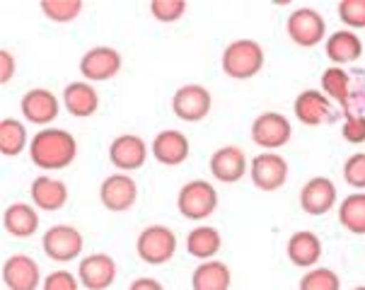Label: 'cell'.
Instances as JSON below:
<instances>
[{"instance_id":"1","label":"cell","mask_w":365,"mask_h":290,"mask_svg":"<svg viewBox=\"0 0 365 290\" xmlns=\"http://www.w3.org/2000/svg\"><path fill=\"white\" fill-rule=\"evenodd\" d=\"M78 157V140L66 128L48 126L39 128L29 140V160L34 167L44 172H58L76 162Z\"/></svg>"},{"instance_id":"34","label":"cell","mask_w":365,"mask_h":290,"mask_svg":"<svg viewBox=\"0 0 365 290\" xmlns=\"http://www.w3.org/2000/svg\"><path fill=\"white\" fill-rule=\"evenodd\" d=\"M344 182L351 189L365 191V152H354L344 162Z\"/></svg>"},{"instance_id":"27","label":"cell","mask_w":365,"mask_h":290,"mask_svg":"<svg viewBox=\"0 0 365 290\" xmlns=\"http://www.w3.org/2000/svg\"><path fill=\"white\" fill-rule=\"evenodd\" d=\"M24 150H29L27 126L20 119L5 116L0 121V152H3V157H17Z\"/></svg>"},{"instance_id":"10","label":"cell","mask_w":365,"mask_h":290,"mask_svg":"<svg viewBox=\"0 0 365 290\" xmlns=\"http://www.w3.org/2000/svg\"><path fill=\"white\" fill-rule=\"evenodd\" d=\"M123 68V56L114 46H92L80 58V76L88 83H107L116 78Z\"/></svg>"},{"instance_id":"18","label":"cell","mask_w":365,"mask_h":290,"mask_svg":"<svg viewBox=\"0 0 365 290\" xmlns=\"http://www.w3.org/2000/svg\"><path fill=\"white\" fill-rule=\"evenodd\" d=\"M150 152L160 165H165V167H179V165H184L189 160L191 145H189V138L182 131H177V128H165V131H160L155 138H153Z\"/></svg>"},{"instance_id":"31","label":"cell","mask_w":365,"mask_h":290,"mask_svg":"<svg viewBox=\"0 0 365 290\" xmlns=\"http://www.w3.org/2000/svg\"><path fill=\"white\" fill-rule=\"evenodd\" d=\"M298 290H341V279L329 266H314L300 279Z\"/></svg>"},{"instance_id":"8","label":"cell","mask_w":365,"mask_h":290,"mask_svg":"<svg viewBox=\"0 0 365 290\" xmlns=\"http://www.w3.org/2000/svg\"><path fill=\"white\" fill-rule=\"evenodd\" d=\"M213 107V95L206 85L189 83L182 85L175 95H172V114L184 123H199L210 114Z\"/></svg>"},{"instance_id":"6","label":"cell","mask_w":365,"mask_h":290,"mask_svg":"<svg viewBox=\"0 0 365 290\" xmlns=\"http://www.w3.org/2000/svg\"><path fill=\"white\" fill-rule=\"evenodd\" d=\"M286 32L298 48H314L327 36V20L314 8H298L288 15Z\"/></svg>"},{"instance_id":"7","label":"cell","mask_w":365,"mask_h":290,"mask_svg":"<svg viewBox=\"0 0 365 290\" xmlns=\"http://www.w3.org/2000/svg\"><path fill=\"white\" fill-rule=\"evenodd\" d=\"M252 140L269 152H278L293 138V123L281 112H264L252 121Z\"/></svg>"},{"instance_id":"9","label":"cell","mask_w":365,"mask_h":290,"mask_svg":"<svg viewBox=\"0 0 365 290\" xmlns=\"http://www.w3.org/2000/svg\"><path fill=\"white\" fill-rule=\"evenodd\" d=\"M288 175H290V167H288V160L281 155V152H259L257 157L250 160V179L252 184L259 189V191H278L286 187L288 182Z\"/></svg>"},{"instance_id":"23","label":"cell","mask_w":365,"mask_h":290,"mask_svg":"<svg viewBox=\"0 0 365 290\" xmlns=\"http://www.w3.org/2000/svg\"><path fill=\"white\" fill-rule=\"evenodd\" d=\"M288 261L298 269H314L322 259V239L317 232L312 230H298L288 237L286 244Z\"/></svg>"},{"instance_id":"3","label":"cell","mask_w":365,"mask_h":290,"mask_svg":"<svg viewBox=\"0 0 365 290\" xmlns=\"http://www.w3.org/2000/svg\"><path fill=\"white\" fill-rule=\"evenodd\" d=\"M177 211L191 223L208 220L218 211V189L206 179H191L177 194Z\"/></svg>"},{"instance_id":"39","label":"cell","mask_w":365,"mask_h":290,"mask_svg":"<svg viewBox=\"0 0 365 290\" xmlns=\"http://www.w3.org/2000/svg\"><path fill=\"white\" fill-rule=\"evenodd\" d=\"M351 290H365V286H356V288H351Z\"/></svg>"},{"instance_id":"36","label":"cell","mask_w":365,"mask_h":290,"mask_svg":"<svg viewBox=\"0 0 365 290\" xmlns=\"http://www.w3.org/2000/svg\"><path fill=\"white\" fill-rule=\"evenodd\" d=\"M341 135L346 143L351 145H363L365 143V116L363 114H349L344 119Z\"/></svg>"},{"instance_id":"15","label":"cell","mask_w":365,"mask_h":290,"mask_svg":"<svg viewBox=\"0 0 365 290\" xmlns=\"http://www.w3.org/2000/svg\"><path fill=\"white\" fill-rule=\"evenodd\" d=\"M210 177L220 184H237L245 175H250V160L240 145H222L213 150L208 160Z\"/></svg>"},{"instance_id":"37","label":"cell","mask_w":365,"mask_h":290,"mask_svg":"<svg viewBox=\"0 0 365 290\" xmlns=\"http://www.w3.org/2000/svg\"><path fill=\"white\" fill-rule=\"evenodd\" d=\"M12 78H15V56H12L8 48H3L0 51V83L8 85Z\"/></svg>"},{"instance_id":"28","label":"cell","mask_w":365,"mask_h":290,"mask_svg":"<svg viewBox=\"0 0 365 290\" xmlns=\"http://www.w3.org/2000/svg\"><path fill=\"white\" fill-rule=\"evenodd\" d=\"M339 223L351 234H365V191H354L339 203Z\"/></svg>"},{"instance_id":"26","label":"cell","mask_w":365,"mask_h":290,"mask_svg":"<svg viewBox=\"0 0 365 290\" xmlns=\"http://www.w3.org/2000/svg\"><path fill=\"white\" fill-rule=\"evenodd\" d=\"M187 252L189 257L199 259V261H210L220 254L222 249V234L218 227L213 225H196L194 230L187 234Z\"/></svg>"},{"instance_id":"5","label":"cell","mask_w":365,"mask_h":290,"mask_svg":"<svg viewBox=\"0 0 365 290\" xmlns=\"http://www.w3.org/2000/svg\"><path fill=\"white\" fill-rule=\"evenodd\" d=\"M41 249H44V254L51 259V261H58V264L76 261V259L83 257L85 237L76 225L58 223V225H51L44 232V237H41Z\"/></svg>"},{"instance_id":"17","label":"cell","mask_w":365,"mask_h":290,"mask_svg":"<svg viewBox=\"0 0 365 290\" xmlns=\"http://www.w3.org/2000/svg\"><path fill=\"white\" fill-rule=\"evenodd\" d=\"M300 208L307 215H327L336 208V184L329 177H312L300 189Z\"/></svg>"},{"instance_id":"11","label":"cell","mask_w":365,"mask_h":290,"mask_svg":"<svg viewBox=\"0 0 365 290\" xmlns=\"http://www.w3.org/2000/svg\"><path fill=\"white\" fill-rule=\"evenodd\" d=\"M61 107H63V102L48 88H32L24 92L20 100V112L24 116V121L41 128H48L58 119Z\"/></svg>"},{"instance_id":"38","label":"cell","mask_w":365,"mask_h":290,"mask_svg":"<svg viewBox=\"0 0 365 290\" xmlns=\"http://www.w3.org/2000/svg\"><path fill=\"white\" fill-rule=\"evenodd\" d=\"M128 290H165V286L158 279H150V276H143V279L131 281Z\"/></svg>"},{"instance_id":"22","label":"cell","mask_w":365,"mask_h":290,"mask_svg":"<svg viewBox=\"0 0 365 290\" xmlns=\"http://www.w3.org/2000/svg\"><path fill=\"white\" fill-rule=\"evenodd\" d=\"M3 230L17 239H29L39 230V208L34 203L15 201L3 211Z\"/></svg>"},{"instance_id":"21","label":"cell","mask_w":365,"mask_h":290,"mask_svg":"<svg viewBox=\"0 0 365 290\" xmlns=\"http://www.w3.org/2000/svg\"><path fill=\"white\" fill-rule=\"evenodd\" d=\"M68 187L66 182L56 177H48V175H39L34 177V182L29 184V199L39 211H46V213H56L68 203Z\"/></svg>"},{"instance_id":"35","label":"cell","mask_w":365,"mask_h":290,"mask_svg":"<svg viewBox=\"0 0 365 290\" xmlns=\"http://www.w3.org/2000/svg\"><path fill=\"white\" fill-rule=\"evenodd\" d=\"M41 290H80V279L68 269H56L51 274H46Z\"/></svg>"},{"instance_id":"16","label":"cell","mask_w":365,"mask_h":290,"mask_svg":"<svg viewBox=\"0 0 365 290\" xmlns=\"http://www.w3.org/2000/svg\"><path fill=\"white\" fill-rule=\"evenodd\" d=\"M44 283L41 266L29 254H12L3 261V286L8 290H36Z\"/></svg>"},{"instance_id":"29","label":"cell","mask_w":365,"mask_h":290,"mask_svg":"<svg viewBox=\"0 0 365 290\" xmlns=\"http://www.w3.org/2000/svg\"><path fill=\"white\" fill-rule=\"evenodd\" d=\"M319 90L329 97L331 102L341 104V107H349V100H351V76L339 66H331L322 73L319 78Z\"/></svg>"},{"instance_id":"25","label":"cell","mask_w":365,"mask_h":290,"mask_svg":"<svg viewBox=\"0 0 365 290\" xmlns=\"http://www.w3.org/2000/svg\"><path fill=\"white\" fill-rule=\"evenodd\" d=\"M232 271L225 261L210 259L191 271V290H230Z\"/></svg>"},{"instance_id":"20","label":"cell","mask_w":365,"mask_h":290,"mask_svg":"<svg viewBox=\"0 0 365 290\" xmlns=\"http://www.w3.org/2000/svg\"><path fill=\"white\" fill-rule=\"evenodd\" d=\"M293 112L302 126L317 128L331 119V100L322 90H302L293 102Z\"/></svg>"},{"instance_id":"24","label":"cell","mask_w":365,"mask_h":290,"mask_svg":"<svg viewBox=\"0 0 365 290\" xmlns=\"http://www.w3.org/2000/svg\"><path fill=\"white\" fill-rule=\"evenodd\" d=\"M324 53L334 66H349L356 63L363 56V39L351 29H336L334 34L327 36Z\"/></svg>"},{"instance_id":"19","label":"cell","mask_w":365,"mask_h":290,"mask_svg":"<svg viewBox=\"0 0 365 290\" xmlns=\"http://www.w3.org/2000/svg\"><path fill=\"white\" fill-rule=\"evenodd\" d=\"M61 102H63L66 112L71 116H76V119H90L100 109V92L88 80H73V83L66 85Z\"/></svg>"},{"instance_id":"12","label":"cell","mask_w":365,"mask_h":290,"mask_svg":"<svg viewBox=\"0 0 365 290\" xmlns=\"http://www.w3.org/2000/svg\"><path fill=\"white\" fill-rule=\"evenodd\" d=\"M148 150H150V145H148L138 133H121L109 143L107 155H109V162L116 167V172L131 175V172L140 170L145 165Z\"/></svg>"},{"instance_id":"32","label":"cell","mask_w":365,"mask_h":290,"mask_svg":"<svg viewBox=\"0 0 365 290\" xmlns=\"http://www.w3.org/2000/svg\"><path fill=\"white\" fill-rule=\"evenodd\" d=\"M336 12L346 29H351V32L365 29V0H341L336 5Z\"/></svg>"},{"instance_id":"2","label":"cell","mask_w":365,"mask_h":290,"mask_svg":"<svg viewBox=\"0 0 365 290\" xmlns=\"http://www.w3.org/2000/svg\"><path fill=\"white\" fill-rule=\"evenodd\" d=\"M264 61V46L257 39H235L222 48L220 68L232 80H252L262 73Z\"/></svg>"},{"instance_id":"4","label":"cell","mask_w":365,"mask_h":290,"mask_svg":"<svg viewBox=\"0 0 365 290\" xmlns=\"http://www.w3.org/2000/svg\"><path fill=\"white\" fill-rule=\"evenodd\" d=\"M177 232L167 225H148L135 237V254L150 266H165L177 254Z\"/></svg>"},{"instance_id":"33","label":"cell","mask_w":365,"mask_h":290,"mask_svg":"<svg viewBox=\"0 0 365 290\" xmlns=\"http://www.w3.org/2000/svg\"><path fill=\"white\" fill-rule=\"evenodd\" d=\"M184 12H187V0H153L150 3V15L163 24L182 20Z\"/></svg>"},{"instance_id":"30","label":"cell","mask_w":365,"mask_h":290,"mask_svg":"<svg viewBox=\"0 0 365 290\" xmlns=\"http://www.w3.org/2000/svg\"><path fill=\"white\" fill-rule=\"evenodd\" d=\"M39 8L51 22L68 24L83 15L85 3L83 0H41Z\"/></svg>"},{"instance_id":"14","label":"cell","mask_w":365,"mask_h":290,"mask_svg":"<svg viewBox=\"0 0 365 290\" xmlns=\"http://www.w3.org/2000/svg\"><path fill=\"white\" fill-rule=\"evenodd\" d=\"M116 261L111 254H104V252H95V254H88L78 261V279L80 286L85 290H107L114 286L116 281Z\"/></svg>"},{"instance_id":"13","label":"cell","mask_w":365,"mask_h":290,"mask_svg":"<svg viewBox=\"0 0 365 290\" xmlns=\"http://www.w3.org/2000/svg\"><path fill=\"white\" fill-rule=\"evenodd\" d=\"M138 201V184L131 175L114 172V175L104 177L100 184V203L111 213L131 211Z\"/></svg>"}]
</instances>
